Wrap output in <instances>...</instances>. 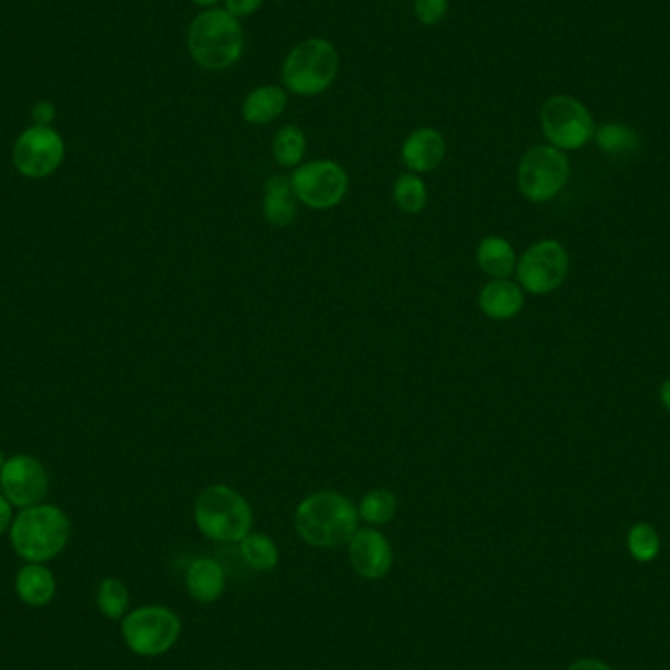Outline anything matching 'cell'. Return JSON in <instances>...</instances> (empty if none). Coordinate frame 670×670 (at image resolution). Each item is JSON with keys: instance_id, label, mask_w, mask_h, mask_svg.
<instances>
[{"instance_id": "obj_1", "label": "cell", "mask_w": 670, "mask_h": 670, "mask_svg": "<svg viewBox=\"0 0 670 670\" xmlns=\"http://www.w3.org/2000/svg\"><path fill=\"white\" fill-rule=\"evenodd\" d=\"M295 528L298 538L312 547H340L359 530L358 508L340 492H313L297 506Z\"/></svg>"}, {"instance_id": "obj_2", "label": "cell", "mask_w": 670, "mask_h": 670, "mask_svg": "<svg viewBox=\"0 0 670 670\" xmlns=\"http://www.w3.org/2000/svg\"><path fill=\"white\" fill-rule=\"evenodd\" d=\"M71 540V522L63 510L52 504L24 508L12 520L10 543L26 563H47L57 557Z\"/></svg>"}, {"instance_id": "obj_3", "label": "cell", "mask_w": 670, "mask_h": 670, "mask_svg": "<svg viewBox=\"0 0 670 670\" xmlns=\"http://www.w3.org/2000/svg\"><path fill=\"white\" fill-rule=\"evenodd\" d=\"M245 35L237 18L227 10L210 9L192 20L189 52L194 62L210 71L232 67L244 53Z\"/></svg>"}, {"instance_id": "obj_4", "label": "cell", "mask_w": 670, "mask_h": 670, "mask_svg": "<svg viewBox=\"0 0 670 670\" xmlns=\"http://www.w3.org/2000/svg\"><path fill=\"white\" fill-rule=\"evenodd\" d=\"M194 523L209 540L240 543L253 530L252 506L234 488L210 485L196 497Z\"/></svg>"}, {"instance_id": "obj_5", "label": "cell", "mask_w": 670, "mask_h": 670, "mask_svg": "<svg viewBox=\"0 0 670 670\" xmlns=\"http://www.w3.org/2000/svg\"><path fill=\"white\" fill-rule=\"evenodd\" d=\"M340 55L328 40H306L288 53L283 63V83L298 96H316L328 91L338 77Z\"/></svg>"}, {"instance_id": "obj_6", "label": "cell", "mask_w": 670, "mask_h": 670, "mask_svg": "<svg viewBox=\"0 0 670 670\" xmlns=\"http://www.w3.org/2000/svg\"><path fill=\"white\" fill-rule=\"evenodd\" d=\"M181 618L166 606H141L123 618V639L131 653L159 657L173 649L181 637Z\"/></svg>"}, {"instance_id": "obj_7", "label": "cell", "mask_w": 670, "mask_h": 670, "mask_svg": "<svg viewBox=\"0 0 670 670\" xmlns=\"http://www.w3.org/2000/svg\"><path fill=\"white\" fill-rule=\"evenodd\" d=\"M568 179V159L553 146L528 149L518 167V187L531 202L555 199Z\"/></svg>"}, {"instance_id": "obj_8", "label": "cell", "mask_w": 670, "mask_h": 670, "mask_svg": "<svg viewBox=\"0 0 670 670\" xmlns=\"http://www.w3.org/2000/svg\"><path fill=\"white\" fill-rule=\"evenodd\" d=\"M290 184L297 201L312 210L336 209L349 191V174L340 163L318 159L298 166L290 174Z\"/></svg>"}, {"instance_id": "obj_9", "label": "cell", "mask_w": 670, "mask_h": 670, "mask_svg": "<svg viewBox=\"0 0 670 670\" xmlns=\"http://www.w3.org/2000/svg\"><path fill=\"white\" fill-rule=\"evenodd\" d=\"M541 128L553 148L578 149L593 140L594 120L573 96H553L541 108Z\"/></svg>"}, {"instance_id": "obj_10", "label": "cell", "mask_w": 670, "mask_h": 670, "mask_svg": "<svg viewBox=\"0 0 670 670\" xmlns=\"http://www.w3.org/2000/svg\"><path fill=\"white\" fill-rule=\"evenodd\" d=\"M568 273V255L559 242L543 240L531 245L515 265L518 280L531 295H549L557 290Z\"/></svg>"}, {"instance_id": "obj_11", "label": "cell", "mask_w": 670, "mask_h": 670, "mask_svg": "<svg viewBox=\"0 0 670 670\" xmlns=\"http://www.w3.org/2000/svg\"><path fill=\"white\" fill-rule=\"evenodd\" d=\"M65 143L50 126L28 128L12 149V161L18 173L28 179H45L55 173L63 163Z\"/></svg>"}, {"instance_id": "obj_12", "label": "cell", "mask_w": 670, "mask_h": 670, "mask_svg": "<svg viewBox=\"0 0 670 670\" xmlns=\"http://www.w3.org/2000/svg\"><path fill=\"white\" fill-rule=\"evenodd\" d=\"M50 490L44 465L30 455H14L0 470V492L17 508L42 504Z\"/></svg>"}, {"instance_id": "obj_13", "label": "cell", "mask_w": 670, "mask_h": 670, "mask_svg": "<svg viewBox=\"0 0 670 670\" xmlns=\"http://www.w3.org/2000/svg\"><path fill=\"white\" fill-rule=\"evenodd\" d=\"M348 547L349 563L359 576L366 581H381L391 573L394 553L383 531L376 528L358 530L349 540Z\"/></svg>"}, {"instance_id": "obj_14", "label": "cell", "mask_w": 670, "mask_h": 670, "mask_svg": "<svg viewBox=\"0 0 670 670\" xmlns=\"http://www.w3.org/2000/svg\"><path fill=\"white\" fill-rule=\"evenodd\" d=\"M447 143L442 131L434 128H418L402 143V161L410 173H429L444 163Z\"/></svg>"}, {"instance_id": "obj_15", "label": "cell", "mask_w": 670, "mask_h": 670, "mask_svg": "<svg viewBox=\"0 0 670 670\" xmlns=\"http://www.w3.org/2000/svg\"><path fill=\"white\" fill-rule=\"evenodd\" d=\"M480 312L490 320H512L522 312L523 290L510 279L490 280L482 287L479 295Z\"/></svg>"}, {"instance_id": "obj_16", "label": "cell", "mask_w": 670, "mask_h": 670, "mask_svg": "<svg viewBox=\"0 0 670 670\" xmlns=\"http://www.w3.org/2000/svg\"><path fill=\"white\" fill-rule=\"evenodd\" d=\"M297 196L290 179L285 174H273L265 181L263 216L273 227H288L297 220Z\"/></svg>"}, {"instance_id": "obj_17", "label": "cell", "mask_w": 670, "mask_h": 670, "mask_svg": "<svg viewBox=\"0 0 670 670\" xmlns=\"http://www.w3.org/2000/svg\"><path fill=\"white\" fill-rule=\"evenodd\" d=\"M187 591L201 604L220 600L226 591V573L222 565L209 557L194 559L184 576Z\"/></svg>"}, {"instance_id": "obj_18", "label": "cell", "mask_w": 670, "mask_h": 670, "mask_svg": "<svg viewBox=\"0 0 670 670\" xmlns=\"http://www.w3.org/2000/svg\"><path fill=\"white\" fill-rule=\"evenodd\" d=\"M14 591L26 606L42 608L53 600L57 584L52 571L44 563H28L18 571Z\"/></svg>"}, {"instance_id": "obj_19", "label": "cell", "mask_w": 670, "mask_h": 670, "mask_svg": "<svg viewBox=\"0 0 670 670\" xmlns=\"http://www.w3.org/2000/svg\"><path fill=\"white\" fill-rule=\"evenodd\" d=\"M285 106H287L285 88L263 85V87L253 88L252 93L245 96L242 116H244L245 123L265 126V124L277 120L285 110Z\"/></svg>"}, {"instance_id": "obj_20", "label": "cell", "mask_w": 670, "mask_h": 670, "mask_svg": "<svg viewBox=\"0 0 670 670\" xmlns=\"http://www.w3.org/2000/svg\"><path fill=\"white\" fill-rule=\"evenodd\" d=\"M477 263L482 273L492 279H508L515 270V252L512 244L500 235H488L477 247Z\"/></svg>"}, {"instance_id": "obj_21", "label": "cell", "mask_w": 670, "mask_h": 670, "mask_svg": "<svg viewBox=\"0 0 670 670\" xmlns=\"http://www.w3.org/2000/svg\"><path fill=\"white\" fill-rule=\"evenodd\" d=\"M240 549H242V557L253 571L269 573L279 565V547L265 533L259 531L247 533L244 540L240 541Z\"/></svg>"}, {"instance_id": "obj_22", "label": "cell", "mask_w": 670, "mask_h": 670, "mask_svg": "<svg viewBox=\"0 0 670 670\" xmlns=\"http://www.w3.org/2000/svg\"><path fill=\"white\" fill-rule=\"evenodd\" d=\"M358 512L359 520L369 523L371 528L386 525L394 520V515L398 512V498L386 488H373L361 500Z\"/></svg>"}, {"instance_id": "obj_23", "label": "cell", "mask_w": 670, "mask_h": 670, "mask_svg": "<svg viewBox=\"0 0 670 670\" xmlns=\"http://www.w3.org/2000/svg\"><path fill=\"white\" fill-rule=\"evenodd\" d=\"M306 153L305 131L298 126H285L273 138V157L280 167L297 169Z\"/></svg>"}, {"instance_id": "obj_24", "label": "cell", "mask_w": 670, "mask_h": 670, "mask_svg": "<svg viewBox=\"0 0 670 670\" xmlns=\"http://www.w3.org/2000/svg\"><path fill=\"white\" fill-rule=\"evenodd\" d=\"M392 199L404 214H419L427 204L426 183L416 173L401 174L392 187Z\"/></svg>"}, {"instance_id": "obj_25", "label": "cell", "mask_w": 670, "mask_h": 670, "mask_svg": "<svg viewBox=\"0 0 670 670\" xmlns=\"http://www.w3.org/2000/svg\"><path fill=\"white\" fill-rule=\"evenodd\" d=\"M96 606L108 619H123L130 609L128 586L118 578H105L96 588Z\"/></svg>"}, {"instance_id": "obj_26", "label": "cell", "mask_w": 670, "mask_h": 670, "mask_svg": "<svg viewBox=\"0 0 670 670\" xmlns=\"http://www.w3.org/2000/svg\"><path fill=\"white\" fill-rule=\"evenodd\" d=\"M596 143L609 156H631L639 149L636 131L624 124H604L596 131Z\"/></svg>"}, {"instance_id": "obj_27", "label": "cell", "mask_w": 670, "mask_h": 670, "mask_svg": "<svg viewBox=\"0 0 670 670\" xmlns=\"http://www.w3.org/2000/svg\"><path fill=\"white\" fill-rule=\"evenodd\" d=\"M627 545H629V553L634 555V559L641 563H649L659 555L661 541H659L657 531L649 523H636L627 535Z\"/></svg>"}, {"instance_id": "obj_28", "label": "cell", "mask_w": 670, "mask_h": 670, "mask_svg": "<svg viewBox=\"0 0 670 670\" xmlns=\"http://www.w3.org/2000/svg\"><path fill=\"white\" fill-rule=\"evenodd\" d=\"M447 9H449L447 0H416L414 14L422 24L434 26V24H439L444 20Z\"/></svg>"}, {"instance_id": "obj_29", "label": "cell", "mask_w": 670, "mask_h": 670, "mask_svg": "<svg viewBox=\"0 0 670 670\" xmlns=\"http://www.w3.org/2000/svg\"><path fill=\"white\" fill-rule=\"evenodd\" d=\"M263 0H226V10L235 18L252 17L262 7Z\"/></svg>"}, {"instance_id": "obj_30", "label": "cell", "mask_w": 670, "mask_h": 670, "mask_svg": "<svg viewBox=\"0 0 670 670\" xmlns=\"http://www.w3.org/2000/svg\"><path fill=\"white\" fill-rule=\"evenodd\" d=\"M34 116L35 126H50L53 120V116H55V108H53L52 103H38L34 106Z\"/></svg>"}, {"instance_id": "obj_31", "label": "cell", "mask_w": 670, "mask_h": 670, "mask_svg": "<svg viewBox=\"0 0 670 670\" xmlns=\"http://www.w3.org/2000/svg\"><path fill=\"white\" fill-rule=\"evenodd\" d=\"M12 520H14V515H12V504H10L9 500L4 498V494L0 492V535H2L4 531L10 530Z\"/></svg>"}, {"instance_id": "obj_32", "label": "cell", "mask_w": 670, "mask_h": 670, "mask_svg": "<svg viewBox=\"0 0 670 670\" xmlns=\"http://www.w3.org/2000/svg\"><path fill=\"white\" fill-rule=\"evenodd\" d=\"M568 670H611L606 662L598 661V659H581V661L573 662Z\"/></svg>"}, {"instance_id": "obj_33", "label": "cell", "mask_w": 670, "mask_h": 670, "mask_svg": "<svg viewBox=\"0 0 670 670\" xmlns=\"http://www.w3.org/2000/svg\"><path fill=\"white\" fill-rule=\"evenodd\" d=\"M661 401L667 410H670V381H664L661 386Z\"/></svg>"}, {"instance_id": "obj_34", "label": "cell", "mask_w": 670, "mask_h": 670, "mask_svg": "<svg viewBox=\"0 0 670 670\" xmlns=\"http://www.w3.org/2000/svg\"><path fill=\"white\" fill-rule=\"evenodd\" d=\"M192 2L199 7H214V4H219L220 0H192Z\"/></svg>"}, {"instance_id": "obj_35", "label": "cell", "mask_w": 670, "mask_h": 670, "mask_svg": "<svg viewBox=\"0 0 670 670\" xmlns=\"http://www.w3.org/2000/svg\"><path fill=\"white\" fill-rule=\"evenodd\" d=\"M4 462H7V459H4V453L0 451V470H2V467H4Z\"/></svg>"}]
</instances>
